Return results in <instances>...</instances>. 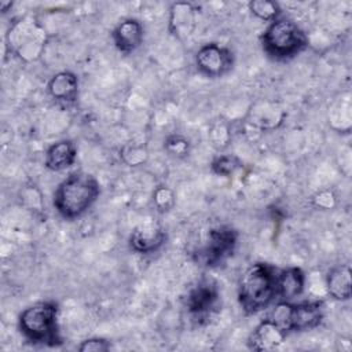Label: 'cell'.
<instances>
[{"label":"cell","mask_w":352,"mask_h":352,"mask_svg":"<svg viewBox=\"0 0 352 352\" xmlns=\"http://www.w3.org/2000/svg\"><path fill=\"white\" fill-rule=\"evenodd\" d=\"M100 186L91 173L77 170L63 179L55 190L54 206L65 219H76L85 213L98 199Z\"/></svg>","instance_id":"obj_1"},{"label":"cell","mask_w":352,"mask_h":352,"mask_svg":"<svg viewBox=\"0 0 352 352\" xmlns=\"http://www.w3.org/2000/svg\"><path fill=\"white\" fill-rule=\"evenodd\" d=\"M276 276L278 271L265 263H256L245 271L238 287V301L245 314L254 315L278 297Z\"/></svg>","instance_id":"obj_2"},{"label":"cell","mask_w":352,"mask_h":352,"mask_svg":"<svg viewBox=\"0 0 352 352\" xmlns=\"http://www.w3.org/2000/svg\"><path fill=\"white\" fill-rule=\"evenodd\" d=\"M19 330L23 337L40 345H59L58 304L54 301H40L23 309L18 319Z\"/></svg>","instance_id":"obj_3"},{"label":"cell","mask_w":352,"mask_h":352,"mask_svg":"<svg viewBox=\"0 0 352 352\" xmlns=\"http://www.w3.org/2000/svg\"><path fill=\"white\" fill-rule=\"evenodd\" d=\"M261 44L268 56L285 60L302 52L308 45V40L305 33L293 21L276 18L264 30Z\"/></svg>","instance_id":"obj_4"},{"label":"cell","mask_w":352,"mask_h":352,"mask_svg":"<svg viewBox=\"0 0 352 352\" xmlns=\"http://www.w3.org/2000/svg\"><path fill=\"white\" fill-rule=\"evenodd\" d=\"M238 242V232L228 227L220 226L209 231L206 245L198 252V260L208 267H216L232 256Z\"/></svg>","instance_id":"obj_5"},{"label":"cell","mask_w":352,"mask_h":352,"mask_svg":"<svg viewBox=\"0 0 352 352\" xmlns=\"http://www.w3.org/2000/svg\"><path fill=\"white\" fill-rule=\"evenodd\" d=\"M8 41L21 58L34 59L44 44L43 30L34 21L22 19L10 29Z\"/></svg>","instance_id":"obj_6"},{"label":"cell","mask_w":352,"mask_h":352,"mask_svg":"<svg viewBox=\"0 0 352 352\" xmlns=\"http://www.w3.org/2000/svg\"><path fill=\"white\" fill-rule=\"evenodd\" d=\"M197 69L208 77H221L227 74L234 65V55L217 43L202 45L195 54Z\"/></svg>","instance_id":"obj_7"},{"label":"cell","mask_w":352,"mask_h":352,"mask_svg":"<svg viewBox=\"0 0 352 352\" xmlns=\"http://www.w3.org/2000/svg\"><path fill=\"white\" fill-rule=\"evenodd\" d=\"M166 242L165 230L153 220L138 224L129 235V246L133 252L150 254L157 252Z\"/></svg>","instance_id":"obj_8"},{"label":"cell","mask_w":352,"mask_h":352,"mask_svg":"<svg viewBox=\"0 0 352 352\" xmlns=\"http://www.w3.org/2000/svg\"><path fill=\"white\" fill-rule=\"evenodd\" d=\"M217 298L219 292L216 285L209 279H202L188 292L186 307L191 315L202 318L214 308Z\"/></svg>","instance_id":"obj_9"},{"label":"cell","mask_w":352,"mask_h":352,"mask_svg":"<svg viewBox=\"0 0 352 352\" xmlns=\"http://www.w3.org/2000/svg\"><path fill=\"white\" fill-rule=\"evenodd\" d=\"M323 319L322 301H302L290 305L289 331H307L312 330Z\"/></svg>","instance_id":"obj_10"},{"label":"cell","mask_w":352,"mask_h":352,"mask_svg":"<svg viewBox=\"0 0 352 352\" xmlns=\"http://www.w3.org/2000/svg\"><path fill=\"white\" fill-rule=\"evenodd\" d=\"M111 37L116 48L120 52L131 54L138 50L143 43V25L135 18H126L114 28Z\"/></svg>","instance_id":"obj_11"},{"label":"cell","mask_w":352,"mask_h":352,"mask_svg":"<svg viewBox=\"0 0 352 352\" xmlns=\"http://www.w3.org/2000/svg\"><path fill=\"white\" fill-rule=\"evenodd\" d=\"M287 333L274 323L270 318L263 319L253 330L249 338V348L253 351H271L278 348Z\"/></svg>","instance_id":"obj_12"},{"label":"cell","mask_w":352,"mask_h":352,"mask_svg":"<svg viewBox=\"0 0 352 352\" xmlns=\"http://www.w3.org/2000/svg\"><path fill=\"white\" fill-rule=\"evenodd\" d=\"M48 94L58 102H74L78 95V78L69 70L59 72L48 81Z\"/></svg>","instance_id":"obj_13"},{"label":"cell","mask_w":352,"mask_h":352,"mask_svg":"<svg viewBox=\"0 0 352 352\" xmlns=\"http://www.w3.org/2000/svg\"><path fill=\"white\" fill-rule=\"evenodd\" d=\"M305 287V274L298 267H289L278 272L276 289L278 297L283 301L296 298L304 292Z\"/></svg>","instance_id":"obj_14"},{"label":"cell","mask_w":352,"mask_h":352,"mask_svg":"<svg viewBox=\"0 0 352 352\" xmlns=\"http://www.w3.org/2000/svg\"><path fill=\"white\" fill-rule=\"evenodd\" d=\"M76 155V146L70 140H59L48 147L44 162L50 170L60 172L74 164Z\"/></svg>","instance_id":"obj_15"},{"label":"cell","mask_w":352,"mask_h":352,"mask_svg":"<svg viewBox=\"0 0 352 352\" xmlns=\"http://www.w3.org/2000/svg\"><path fill=\"white\" fill-rule=\"evenodd\" d=\"M326 287L329 294L340 301L351 298V268L348 265H338L329 271L326 276Z\"/></svg>","instance_id":"obj_16"},{"label":"cell","mask_w":352,"mask_h":352,"mask_svg":"<svg viewBox=\"0 0 352 352\" xmlns=\"http://www.w3.org/2000/svg\"><path fill=\"white\" fill-rule=\"evenodd\" d=\"M194 7L190 3L179 1L170 7L169 28L176 36L188 34L194 26Z\"/></svg>","instance_id":"obj_17"},{"label":"cell","mask_w":352,"mask_h":352,"mask_svg":"<svg viewBox=\"0 0 352 352\" xmlns=\"http://www.w3.org/2000/svg\"><path fill=\"white\" fill-rule=\"evenodd\" d=\"M249 10L256 18L264 22H272L280 15L279 4L271 0H253L249 3Z\"/></svg>","instance_id":"obj_18"},{"label":"cell","mask_w":352,"mask_h":352,"mask_svg":"<svg viewBox=\"0 0 352 352\" xmlns=\"http://www.w3.org/2000/svg\"><path fill=\"white\" fill-rule=\"evenodd\" d=\"M241 166V161L235 155H220L212 162V170L220 176H230Z\"/></svg>","instance_id":"obj_19"},{"label":"cell","mask_w":352,"mask_h":352,"mask_svg":"<svg viewBox=\"0 0 352 352\" xmlns=\"http://www.w3.org/2000/svg\"><path fill=\"white\" fill-rule=\"evenodd\" d=\"M165 150L175 157H184L190 150V143L180 135H172L165 142Z\"/></svg>","instance_id":"obj_20"},{"label":"cell","mask_w":352,"mask_h":352,"mask_svg":"<svg viewBox=\"0 0 352 352\" xmlns=\"http://www.w3.org/2000/svg\"><path fill=\"white\" fill-rule=\"evenodd\" d=\"M154 204L157 206V209L160 212H166L169 210L173 204H175V195H173V191L168 187H158L155 191H154Z\"/></svg>","instance_id":"obj_21"},{"label":"cell","mask_w":352,"mask_h":352,"mask_svg":"<svg viewBox=\"0 0 352 352\" xmlns=\"http://www.w3.org/2000/svg\"><path fill=\"white\" fill-rule=\"evenodd\" d=\"M111 348V344L104 338H88L78 345L80 352H104Z\"/></svg>","instance_id":"obj_22"},{"label":"cell","mask_w":352,"mask_h":352,"mask_svg":"<svg viewBox=\"0 0 352 352\" xmlns=\"http://www.w3.org/2000/svg\"><path fill=\"white\" fill-rule=\"evenodd\" d=\"M0 6H1V11L6 12V7H11L12 3H11V1H8V3H0Z\"/></svg>","instance_id":"obj_23"}]
</instances>
